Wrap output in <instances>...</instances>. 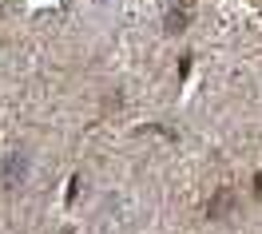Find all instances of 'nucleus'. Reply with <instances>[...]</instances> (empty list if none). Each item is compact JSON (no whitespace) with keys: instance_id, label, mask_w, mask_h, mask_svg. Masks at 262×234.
<instances>
[{"instance_id":"1","label":"nucleus","mask_w":262,"mask_h":234,"mask_svg":"<svg viewBox=\"0 0 262 234\" xmlns=\"http://www.w3.org/2000/svg\"><path fill=\"white\" fill-rule=\"evenodd\" d=\"M24 167H28V159L20 155V159H8V167H4V183L12 186L16 179H24Z\"/></svg>"}]
</instances>
